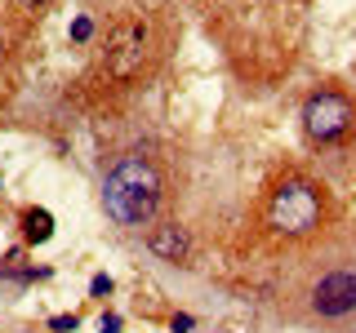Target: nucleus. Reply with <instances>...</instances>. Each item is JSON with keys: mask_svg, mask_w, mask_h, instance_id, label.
<instances>
[{"mask_svg": "<svg viewBox=\"0 0 356 333\" xmlns=\"http://www.w3.org/2000/svg\"><path fill=\"white\" fill-rule=\"evenodd\" d=\"M89 31H94V22H89V18H76L72 22V40H89Z\"/></svg>", "mask_w": 356, "mask_h": 333, "instance_id": "9d476101", "label": "nucleus"}, {"mask_svg": "<svg viewBox=\"0 0 356 333\" xmlns=\"http://www.w3.org/2000/svg\"><path fill=\"white\" fill-rule=\"evenodd\" d=\"M22 231H27V240L44 244V240L54 236V218L44 214V209H27V218H22Z\"/></svg>", "mask_w": 356, "mask_h": 333, "instance_id": "0eeeda50", "label": "nucleus"}, {"mask_svg": "<svg viewBox=\"0 0 356 333\" xmlns=\"http://www.w3.org/2000/svg\"><path fill=\"white\" fill-rule=\"evenodd\" d=\"M156 200H161V173L143 155H125L103 182V205L120 227H143L156 214Z\"/></svg>", "mask_w": 356, "mask_h": 333, "instance_id": "f257e3e1", "label": "nucleus"}, {"mask_svg": "<svg viewBox=\"0 0 356 333\" xmlns=\"http://www.w3.org/2000/svg\"><path fill=\"white\" fill-rule=\"evenodd\" d=\"M267 222H272L281 236H307V231H316V222H321V196H316V187H307V182L276 187L272 205H267Z\"/></svg>", "mask_w": 356, "mask_h": 333, "instance_id": "f03ea898", "label": "nucleus"}, {"mask_svg": "<svg viewBox=\"0 0 356 333\" xmlns=\"http://www.w3.org/2000/svg\"><path fill=\"white\" fill-rule=\"evenodd\" d=\"M312 307H316L321 316H330V320H339V316H348V311H356V275H352V271L325 275V280L312 289Z\"/></svg>", "mask_w": 356, "mask_h": 333, "instance_id": "39448f33", "label": "nucleus"}, {"mask_svg": "<svg viewBox=\"0 0 356 333\" xmlns=\"http://www.w3.org/2000/svg\"><path fill=\"white\" fill-rule=\"evenodd\" d=\"M147 244H152L156 258H165V262H183V258H187V231L178 227V222H165V227H156L152 236H147Z\"/></svg>", "mask_w": 356, "mask_h": 333, "instance_id": "423d86ee", "label": "nucleus"}, {"mask_svg": "<svg viewBox=\"0 0 356 333\" xmlns=\"http://www.w3.org/2000/svg\"><path fill=\"white\" fill-rule=\"evenodd\" d=\"M98 329H103V333H120V316H103V320H98Z\"/></svg>", "mask_w": 356, "mask_h": 333, "instance_id": "9b49d317", "label": "nucleus"}, {"mask_svg": "<svg viewBox=\"0 0 356 333\" xmlns=\"http://www.w3.org/2000/svg\"><path fill=\"white\" fill-rule=\"evenodd\" d=\"M352 120H356V111L343 94H312L307 107H303V129H307V138H316V142L343 138V133L352 129Z\"/></svg>", "mask_w": 356, "mask_h": 333, "instance_id": "7ed1b4c3", "label": "nucleus"}, {"mask_svg": "<svg viewBox=\"0 0 356 333\" xmlns=\"http://www.w3.org/2000/svg\"><path fill=\"white\" fill-rule=\"evenodd\" d=\"M22 5H44V0H22Z\"/></svg>", "mask_w": 356, "mask_h": 333, "instance_id": "f8f14e48", "label": "nucleus"}, {"mask_svg": "<svg viewBox=\"0 0 356 333\" xmlns=\"http://www.w3.org/2000/svg\"><path fill=\"white\" fill-rule=\"evenodd\" d=\"M89 293H94V298L111 293V275H94V280H89Z\"/></svg>", "mask_w": 356, "mask_h": 333, "instance_id": "1a4fd4ad", "label": "nucleus"}, {"mask_svg": "<svg viewBox=\"0 0 356 333\" xmlns=\"http://www.w3.org/2000/svg\"><path fill=\"white\" fill-rule=\"evenodd\" d=\"M0 62H5V49H0Z\"/></svg>", "mask_w": 356, "mask_h": 333, "instance_id": "ddd939ff", "label": "nucleus"}, {"mask_svg": "<svg viewBox=\"0 0 356 333\" xmlns=\"http://www.w3.org/2000/svg\"><path fill=\"white\" fill-rule=\"evenodd\" d=\"M143 53H147V27L138 18H125L107 40V71L129 80V76L143 71Z\"/></svg>", "mask_w": 356, "mask_h": 333, "instance_id": "20e7f679", "label": "nucleus"}, {"mask_svg": "<svg viewBox=\"0 0 356 333\" xmlns=\"http://www.w3.org/2000/svg\"><path fill=\"white\" fill-rule=\"evenodd\" d=\"M76 325H81L76 316H54L49 320V329H58V333H76Z\"/></svg>", "mask_w": 356, "mask_h": 333, "instance_id": "6e6552de", "label": "nucleus"}]
</instances>
